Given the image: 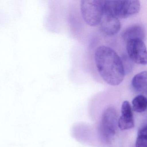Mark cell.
Returning <instances> with one entry per match:
<instances>
[{
    "instance_id": "cell-1",
    "label": "cell",
    "mask_w": 147,
    "mask_h": 147,
    "mask_svg": "<svg viewBox=\"0 0 147 147\" xmlns=\"http://www.w3.org/2000/svg\"><path fill=\"white\" fill-rule=\"evenodd\" d=\"M94 60L100 75L107 83L117 86L122 83L125 74L121 57L114 50L99 46L95 51Z\"/></svg>"
},
{
    "instance_id": "cell-2",
    "label": "cell",
    "mask_w": 147,
    "mask_h": 147,
    "mask_svg": "<svg viewBox=\"0 0 147 147\" xmlns=\"http://www.w3.org/2000/svg\"><path fill=\"white\" fill-rule=\"evenodd\" d=\"M104 14L117 18L125 19L138 13L141 8L138 0L103 1Z\"/></svg>"
},
{
    "instance_id": "cell-3",
    "label": "cell",
    "mask_w": 147,
    "mask_h": 147,
    "mask_svg": "<svg viewBox=\"0 0 147 147\" xmlns=\"http://www.w3.org/2000/svg\"><path fill=\"white\" fill-rule=\"evenodd\" d=\"M80 8L82 18L88 25L96 26L100 24L104 15L103 1L82 0Z\"/></svg>"
},
{
    "instance_id": "cell-4",
    "label": "cell",
    "mask_w": 147,
    "mask_h": 147,
    "mask_svg": "<svg viewBox=\"0 0 147 147\" xmlns=\"http://www.w3.org/2000/svg\"><path fill=\"white\" fill-rule=\"evenodd\" d=\"M117 126V111L113 107H109L103 113L99 128L100 136L104 142H112L116 135Z\"/></svg>"
},
{
    "instance_id": "cell-5",
    "label": "cell",
    "mask_w": 147,
    "mask_h": 147,
    "mask_svg": "<svg viewBox=\"0 0 147 147\" xmlns=\"http://www.w3.org/2000/svg\"><path fill=\"white\" fill-rule=\"evenodd\" d=\"M127 54L131 60L139 65H146L147 49L143 40L133 39L126 42Z\"/></svg>"
},
{
    "instance_id": "cell-6",
    "label": "cell",
    "mask_w": 147,
    "mask_h": 147,
    "mask_svg": "<svg viewBox=\"0 0 147 147\" xmlns=\"http://www.w3.org/2000/svg\"><path fill=\"white\" fill-rule=\"evenodd\" d=\"M118 126L122 130L134 127V120L132 108L129 101L125 100L121 107V115L118 119Z\"/></svg>"
},
{
    "instance_id": "cell-7",
    "label": "cell",
    "mask_w": 147,
    "mask_h": 147,
    "mask_svg": "<svg viewBox=\"0 0 147 147\" xmlns=\"http://www.w3.org/2000/svg\"><path fill=\"white\" fill-rule=\"evenodd\" d=\"M100 24L102 31L109 36L116 35L121 29V23L119 19L107 14H104Z\"/></svg>"
},
{
    "instance_id": "cell-8",
    "label": "cell",
    "mask_w": 147,
    "mask_h": 147,
    "mask_svg": "<svg viewBox=\"0 0 147 147\" xmlns=\"http://www.w3.org/2000/svg\"><path fill=\"white\" fill-rule=\"evenodd\" d=\"M145 30L142 26L135 25L128 27L122 32L121 36L125 42L133 39L143 40L145 38Z\"/></svg>"
},
{
    "instance_id": "cell-9",
    "label": "cell",
    "mask_w": 147,
    "mask_h": 147,
    "mask_svg": "<svg viewBox=\"0 0 147 147\" xmlns=\"http://www.w3.org/2000/svg\"><path fill=\"white\" fill-rule=\"evenodd\" d=\"M147 71H142L136 74L133 77L131 82V86L138 92L146 94L147 91Z\"/></svg>"
},
{
    "instance_id": "cell-10",
    "label": "cell",
    "mask_w": 147,
    "mask_h": 147,
    "mask_svg": "<svg viewBox=\"0 0 147 147\" xmlns=\"http://www.w3.org/2000/svg\"><path fill=\"white\" fill-rule=\"evenodd\" d=\"M132 109L136 112L142 113L146 111L147 100L146 97L142 94L137 95L132 100Z\"/></svg>"
},
{
    "instance_id": "cell-11",
    "label": "cell",
    "mask_w": 147,
    "mask_h": 147,
    "mask_svg": "<svg viewBox=\"0 0 147 147\" xmlns=\"http://www.w3.org/2000/svg\"><path fill=\"white\" fill-rule=\"evenodd\" d=\"M147 130L146 124L144 125L138 130L136 141V147H147Z\"/></svg>"
},
{
    "instance_id": "cell-12",
    "label": "cell",
    "mask_w": 147,
    "mask_h": 147,
    "mask_svg": "<svg viewBox=\"0 0 147 147\" xmlns=\"http://www.w3.org/2000/svg\"><path fill=\"white\" fill-rule=\"evenodd\" d=\"M125 74H129L132 71L134 63L131 60L127 54H123L121 57Z\"/></svg>"
}]
</instances>
